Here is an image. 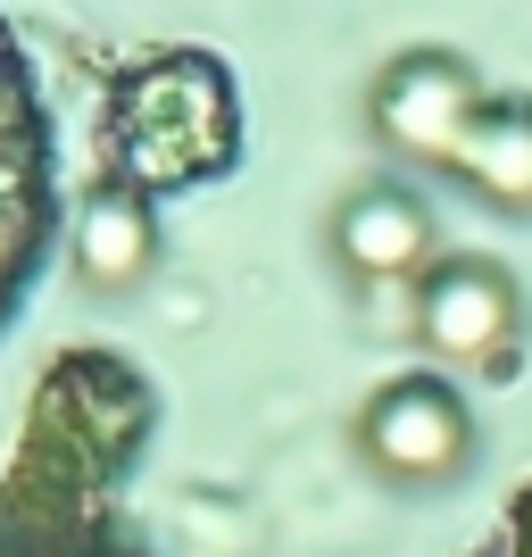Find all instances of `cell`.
<instances>
[{
    "label": "cell",
    "mask_w": 532,
    "mask_h": 557,
    "mask_svg": "<svg viewBox=\"0 0 532 557\" xmlns=\"http://www.w3.org/2000/svg\"><path fill=\"white\" fill-rule=\"evenodd\" d=\"M474 557H532V491H524V499L508 508V524H499V533H491Z\"/></svg>",
    "instance_id": "cell-3"
},
{
    "label": "cell",
    "mask_w": 532,
    "mask_h": 557,
    "mask_svg": "<svg viewBox=\"0 0 532 557\" xmlns=\"http://www.w3.org/2000/svg\"><path fill=\"white\" fill-rule=\"evenodd\" d=\"M59 242V175H50V109L34 92L17 25L0 17V333L34 300Z\"/></svg>",
    "instance_id": "cell-2"
},
{
    "label": "cell",
    "mask_w": 532,
    "mask_h": 557,
    "mask_svg": "<svg viewBox=\"0 0 532 557\" xmlns=\"http://www.w3.org/2000/svg\"><path fill=\"white\" fill-rule=\"evenodd\" d=\"M150 392L116 358H67L25 424L17 466L0 474V557H150L125 524L116 466L134 458Z\"/></svg>",
    "instance_id": "cell-1"
}]
</instances>
